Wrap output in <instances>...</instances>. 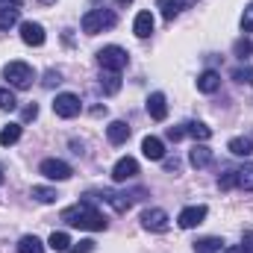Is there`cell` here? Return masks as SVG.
Segmentation results:
<instances>
[{
    "label": "cell",
    "mask_w": 253,
    "mask_h": 253,
    "mask_svg": "<svg viewBox=\"0 0 253 253\" xmlns=\"http://www.w3.org/2000/svg\"><path fill=\"white\" fill-rule=\"evenodd\" d=\"M59 218H62L68 227H80V230H106V218L97 212L91 194H85V200H80V203H74V206H65Z\"/></svg>",
    "instance_id": "obj_1"
},
{
    "label": "cell",
    "mask_w": 253,
    "mask_h": 253,
    "mask_svg": "<svg viewBox=\"0 0 253 253\" xmlns=\"http://www.w3.org/2000/svg\"><path fill=\"white\" fill-rule=\"evenodd\" d=\"M118 24V15L112 9H88L83 15V33L85 36H97L103 30H112Z\"/></svg>",
    "instance_id": "obj_2"
},
{
    "label": "cell",
    "mask_w": 253,
    "mask_h": 253,
    "mask_svg": "<svg viewBox=\"0 0 253 253\" xmlns=\"http://www.w3.org/2000/svg\"><path fill=\"white\" fill-rule=\"evenodd\" d=\"M97 62L103 71H112V74H121L129 62V56H126L124 47H118V44H109V47H103L100 53H97Z\"/></svg>",
    "instance_id": "obj_3"
},
{
    "label": "cell",
    "mask_w": 253,
    "mask_h": 253,
    "mask_svg": "<svg viewBox=\"0 0 253 253\" xmlns=\"http://www.w3.org/2000/svg\"><path fill=\"white\" fill-rule=\"evenodd\" d=\"M3 77H6L15 88H30L33 80H36V71H33V65H27V62H9L3 68Z\"/></svg>",
    "instance_id": "obj_4"
},
{
    "label": "cell",
    "mask_w": 253,
    "mask_h": 253,
    "mask_svg": "<svg viewBox=\"0 0 253 253\" xmlns=\"http://www.w3.org/2000/svg\"><path fill=\"white\" fill-rule=\"evenodd\" d=\"M53 112H56L59 118H77V115L83 112V103H80L77 94L65 91V94H56V100H53Z\"/></svg>",
    "instance_id": "obj_5"
},
{
    "label": "cell",
    "mask_w": 253,
    "mask_h": 253,
    "mask_svg": "<svg viewBox=\"0 0 253 253\" xmlns=\"http://www.w3.org/2000/svg\"><path fill=\"white\" fill-rule=\"evenodd\" d=\"M141 227L150 230V233H165L171 227V218L165 209H144L141 212Z\"/></svg>",
    "instance_id": "obj_6"
},
{
    "label": "cell",
    "mask_w": 253,
    "mask_h": 253,
    "mask_svg": "<svg viewBox=\"0 0 253 253\" xmlns=\"http://www.w3.org/2000/svg\"><path fill=\"white\" fill-rule=\"evenodd\" d=\"M39 174H44L47 180H71V174H74V168L62 162V159H44L42 165H39Z\"/></svg>",
    "instance_id": "obj_7"
},
{
    "label": "cell",
    "mask_w": 253,
    "mask_h": 253,
    "mask_svg": "<svg viewBox=\"0 0 253 253\" xmlns=\"http://www.w3.org/2000/svg\"><path fill=\"white\" fill-rule=\"evenodd\" d=\"M44 27L42 24H36V21H24L21 24V42L24 44H30V47H42L44 44Z\"/></svg>",
    "instance_id": "obj_8"
},
{
    "label": "cell",
    "mask_w": 253,
    "mask_h": 253,
    "mask_svg": "<svg viewBox=\"0 0 253 253\" xmlns=\"http://www.w3.org/2000/svg\"><path fill=\"white\" fill-rule=\"evenodd\" d=\"M135 177H138V162L132 156H124V159L115 162V168H112V180L115 183H126V180H135Z\"/></svg>",
    "instance_id": "obj_9"
},
{
    "label": "cell",
    "mask_w": 253,
    "mask_h": 253,
    "mask_svg": "<svg viewBox=\"0 0 253 253\" xmlns=\"http://www.w3.org/2000/svg\"><path fill=\"white\" fill-rule=\"evenodd\" d=\"M206 221V206H186L183 212H180V218H177V224L183 227V230H191V227H197V224H203Z\"/></svg>",
    "instance_id": "obj_10"
},
{
    "label": "cell",
    "mask_w": 253,
    "mask_h": 253,
    "mask_svg": "<svg viewBox=\"0 0 253 253\" xmlns=\"http://www.w3.org/2000/svg\"><path fill=\"white\" fill-rule=\"evenodd\" d=\"M147 115H150L153 121H165V118H168V100H165L162 91H153V94L147 97Z\"/></svg>",
    "instance_id": "obj_11"
},
{
    "label": "cell",
    "mask_w": 253,
    "mask_h": 253,
    "mask_svg": "<svg viewBox=\"0 0 253 253\" xmlns=\"http://www.w3.org/2000/svg\"><path fill=\"white\" fill-rule=\"evenodd\" d=\"M97 197H100L103 203H109L115 212H126V209H129V203H132V200H129V194H121V191H112V189H103Z\"/></svg>",
    "instance_id": "obj_12"
},
{
    "label": "cell",
    "mask_w": 253,
    "mask_h": 253,
    "mask_svg": "<svg viewBox=\"0 0 253 253\" xmlns=\"http://www.w3.org/2000/svg\"><path fill=\"white\" fill-rule=\"evenodd\" d=\"M141 153H144L147 159H153V162H162V159H165V144H162V138L147 135V138L141 141Z\"/></svg>",
    "instance_id": "obj_13"
},
{
    "label": "cell",
    "mask_w": 253,
    "mask_h": 253,
    "mask_svg": "<svg viewBox=\"0 0 253 253\" xmlns=\"http://www.w3.org/2000/svg\"><path fill=\"white\" fill-rule=\"evenodd\" d=\"M218 88H221V74H218V71H203V74L197 77V91L215 94Z\"/></svg>",
    "instance_id": "obj_14"
},
{
    "label": "cell",
    "mask_w": 253,
    "mask_h": 253,
    "mask_svg": "<svg viewBox=\"0 0 253 253\" xmlns=\"http://www.w3.org/2000/svg\"><path fill=\"white\" fill-rule=\"evenodd\" d=\"M189 165L191 168H206V165H212V150L206 147V144H194L191 147V153H189Z\"/></svg>",
    "instance_id": "obj_15"
},
{
    "label": "cell",
    "mask_w": 253,
    "mask_h": 253,
    "mask_svg": "<svg viewBox=\"0 0 253 253\" xmlns=\"http://www.w3.org/2000/svg\"><path fill=\"white\" fill-rule=\"evenodd\" d=\"M132 33L138 39H150V33H153V15L150 12H138L135 21H132Z\"/></svg>",
    "instance_id": "obj_16"
},
{
    "label": "cell",
    "mask_w": 253,
    "mask_h": 253,
    "mask_svg": "<svg viewBox=\"0 0 253 253\" xmlns=\"http://www.w3.org/2000/svg\"><path fill=\"white\" fill-rule=\"evenodd\" d=\"M106 138H109V144H124L126 138H129V126L126 121H112V124L106 126Z\"/></svg>",
    "instance_id": "obj_17"
},
{
    "label": "cell",
    "mask_w": 253,
    "mask_h": 253,
    "mask_svg": "<svg viewBox=\"0 0 253 253\" xmlns=\"http://www.w3.org/2000/svg\"><path fill=\"white\" fill-rule=\"evenodd\" d=\"M156 9L162 12L165 21H174V18L186 9V0H156Z\"/></svg>",
    "instance_id": "obj_18"
},
{
    "label": "cell",
    "mask_w": 253,
    "mask_h": 253,
    "mask_svg": "<svg viewBox=\"0 0 253 253\" xmlns=\"http://www.w3.org/2000/svg\"><path fill=\"white\" fill-rule=\"evenodd\" d=\"M186 129V135H191L194 141H209L212 138V126H206L203 121H189V124H183Z\"/></svg>",
    "instance_id": "obj_19"
},
{
    "label": "cell",
    "mask_w": 253,
    "mask_h": 253,
    "mask_svg": "<svg viewBox=\"0 0 253 253\" xmlns=\"http://www.w3.org/2000/svg\"><path fill=\"white\" fill-rule=\"evenodd\" d=\"M100 91L103 94H118L121 91V74H112V71H106L103 77H100Z\"/></svg>",
    "instance_id": "obj_20"
},
{
    "label": "cell",
    "mask_w": 253,
    "mask_h": 253,
    "mask_svg": "<svg viewBox=\"0 0 253 253\" xmlns=\"http://www.w3.org/2000/svg\"><path fill=\"white\" fill-rule=\"evenodd\" d=\"M236 186L245 191H253V162H245L242 168H236Z\"/></svg>",
    "instance_id": "obj_21"
},
{
    "label": "cell",
    "mask_w": 253,
    "mask_h": 253,
    "mask_svg": "<svg viewBox=\"0 0 253 253\" xmlns=\"http://www.w3.org/2000/svg\"><path fill=\"white\" fill-rule=\"evenodd\" d=\"M218 251H224V242L218 236H206V239L194 242V253H218Z\"/></svg>",
    "instance_id": "obj_22"
},
{
    "label": "cell",
    "mask_w": 253,
    "mask_h": 253,
    "mask_svg": "<svg viewBox=\"0 0 253 253\" xmlns=\"http://www.w3.org/2000/svg\"><path fill=\"white\" fill-rule=\"evenodd\" d=\"M227 150H230L233 156H251L253 141L251 138H230V141H227Z\"/></svg>",
    "instance_id": "obj_23"
},
{
    "label": "cell",
    "mask_w": 253,
    "mask_h": 253,
    "mask_svg": "<svg viewBox=\"0 0 253 253\" xmlns=\"http://www.w3.org/2000/svg\"><path fill=\"white\" fill-rule=\"evenodd\" d=\"M18 138H21V124H6L0 129V144L3 147H12Z\"/></svg>",
    "instance_id": "obj_24"
},
{
    "label": "cell",
    "mask_w": 253,
    "mask_h": 253,
    "mask_svg": "<svg viewBox=\"0 0 253 253\" xmlns=\"http://www.w3.org/2000/svg\"><path fill=\"white\" fill-rule=\"evenodd\" d=\"M18 253H44V245H42V239H36V236H24V239L18 242Z\"/></svg>",
    "instance_id": "obj_25"
},
{
    "label": "cell",
    "mask_w": 253,
    "mask_h": 253,
    "mask_svg": "<svg viewBox=\"0 0 253 253\" xmlns=\"http://www.w3.org/2000/svg\"><path fill=\"white\" fill-rule=\"evenodd\" d=\"M33 200H39V203H53L59 194H56V189H47V186H33Z\"/></svg>",
    "instance_id": "obj_26"
},
{
    "label": "cell",
    "mask_w": 253,
    "mask_h": 253,
    "mask_svg": "<svg viewBox=\"0 0 253 253\" xmlns=\"http://www.w3.org/2000/svg\"><path fill=\"white\" fill-rule=\"evenodd\" d=\"M47 245H50V251H56V253H68L71 239H68V233H53V236L47 239Z\"/></svg>",
    "instance_id": "obj_27"
},
{
    "label": "cell",
    "mask_w": 253,
    "mask_h": 253,
    "mask_svg": "<svg viewBox=\"0 0 253 253\" xmlns=\"http://www.w3.org/2000/svg\"><path fill=\"white\" fill-rule=\"evenodd\" d=\"M233 53H236L239 59H248V56L253 53V42L251 39H239V42L233 44Z\"/></svg>",
    "instance_id": "obj_28"
},
{
    "label": "cell",
    "mask_w": 253,
    "mask_h": 253,
    "mask_svg": "<svg viewBox=\"0 0 253 253\" xmlns=\"http://www.w3.org/2000/svg\"><path fill=\"white\" fill-rule=\"evenodd\" d=\"M18 24V9H3L0 12V30H12Z\"/></svg>",
    "instance_id": "obj_29"
},
{
    "label": "cell",
    "mask_w": 253,
    "mask_h": 253,
    "mask_svg": "<svg viewBox=\"0 0 253 253\" xmlns=\"http://www.w3.org/2000/svg\"><path fill=\"white\" fill-rule=\"evenodd\" d=\"M233 80L236 83H245V85H253V68L248 65V68H236L233 71Z\"/></svg>",
    "instance_id": "obj_30"
},
{
    "label": "cell",
    "mask_w": 253,
    "mask_h": 253,
    "mask_svg": "<svg viewBox=\"0 0 253 253\" xmlns=\"http://www.w3.org/2000/svg\"><path fill=\"white\" fill-rule=\"evenodd\" d=\"M18 106V100H15V94L9 91V88H0V109H6V112H12Z\"/></svg>",
    "instance_id": "obj_31"
},
{
    "label": "cell",
    "mask_w": 253,
    "mask_h": 253,
    "mask_svg": "<svg viewBox=\"0 0 253 253\" xmlns=\"http://www.w3.org/2000/svg\"><path fill=\"white\" fill-rule=\"evenodd\" d=\"M59 83H62V74H59L56 68L44 71V80H42V85H44V88H53V85H59Z\"/></svg>",
    "instance_id": "obj_32"
},
{
    "label": "cell",
    "mask_w": 253,
    "mask_h": 253,
    "mask_svg": "<svg viewBox=\"0 0 253 253\" xmlns=\"http://www.w3.org/2000/svg\"><path fill=\"white\" fill-rule=\"evenodd\" d=\"M218 186L224 191H230L233 186H236V168H227L224 174H221V180H218Z\"/></svg>",
    "instance_id": "obj_33"
},
{
    "label": "cell",
    "mask_w": 253,
    "mask_h": 253,
    "mask_svg": "<svg viewBox=\"0 0 253 253\" xmlns=\"http://www.w3.org/2000/svg\"><path fill=\"white\" fill-rule=\"evenodd\" d=\"M242 30L245 33H253V3L245 6V15H242Z\"/></svg>",
    "instance_id": "obj_34"
},
{
    "label": "cell",
    "mask_w": 253,
    "mask_h": 253,
    "mask_svg": "<svg viewBox=\"0 0 253 253\" xmlns=\"http://www.w3.org/2000/svg\"><path fill=\"white\" fill-rule=\"evenodd\" d=\"M94 251V242L91 239H83V242H77L74 248H68V253H91Z\"/></svg>",
    "instance_id": "obj_35"
},
{
    "label": "cell",
    "mask_w": 253,
    "mask_h": 253,
    "mask_svg": "<svg viewBox=\"0 0 253 253\" xmlns=\"http://www.w3.org/2000/svg\"><path fill=\"white\" fill-rule=\"evenodd\" d=\"M21 118H24V121H36V118H39V106H36V103H30V106H24V112H21Z\"/></svg>",
    "instance_id": "obj_36"
},
{
    "label": "cell",
    "mask_w": 253,
    "mask_h": 253,
    "mask_svg": "<svg viewBox=\"0 0 253 253\" xmlns=\"http://www.w3.org/2000/svg\"><path fill=\"white\" fill-rule=\"evenodd\" d=\"M242 248H245L248 253H253V230H248V233L242 236Z\"/></svg>",
    "instance_id": "obj_37"
},
{
    "label": "cell",
    "mask_w": 253,
    "mask_h": 253,
    "mask_svg": "<svg viewBox=\"0 0 253 253\" xmlns=\"http://www.w3.org/2000/svg\"><path fill=\"white\" fill-rule=\"evenodd\" d=\"M183 135H186V129H183V126H171V129H168V138H171V141H180Z\"/></svg>",
    "instance_id": "obj_38"
},
{
    "label": "cell",
    "mask_w": 253,
    "mask_h": 253,
    "mask_svg": "<svg viewBox=\"0 0 253 253\" xmlns=\"http://www.w3.org/2000/svg\"><path fill=\"white\" fill-rule=\"evenodd\" d=\"M162 162H165V171H168V174H177V171H180V162H177V159H162Z\"/></svg>",
    "instance_id": "obj_39"
},
{
    "label": "cell",
    "mask_w": 253,
    "mask_h": 253,
    "mask_svg": "<svg viewBox=\"0 0 253 253\" xmlns=\"http://www.w3.org/2000/svg\"><path fill=\"white\" fill-rule=\"evenodd\" d=\"M21 3H24V0H0V12H3V9H15V6H21Z\"/></svg>",
    "instance_id": "obj_40"
},
{
    "label": "cell",
    "mask_w": 253,
    "mask_h": 253,
    "mask_svg": "<svg viewBox=\"0 0 253 253\" xmlns=\"http://www.w3.org/2000/svg\"><path fill=\"white\" fill-rule=\"evenodd\" d=\"M221 253H248V251H245V248H224Z\"/></svg>",
    "instance_id": "obj_41"
},
{
    "label": "cell",
    "mask_w": 253,
    "mask_h": 253,
    "mask_svg": "<svg viewBox=\"0 0 253 253\" xmlns=\"http://www.w3.org/2000/svg\"><path fill=\"white\" fill-rule=\"evenodd\" d=\"M39 3H42V6H50V3H56V0H39Z\"/></svg>",
    "instance_id": "obj_42"
},
{
    "label": "cell",
    "mask_w": 253,
    "mask_h": 253,
    "mask_svg": "<svg viewBox=\"0 0 253 253\" xmlns=\"http://www.w3.org/2000/svg\"><path fill=\"white\" fill-rule=\"evenodd\" d=\"M126 3H132V0H118V6H126Z\"/></svg>",
    "instance_id": "obj_43"
},
{
    "label": "cell",
    "mask_w": 253,
    "mask_h": 253,
    "mask_svg": "<svg viewBox=\"0 0 253 253\" xmlns=\"http://www.w3.org/2000/svg\"><path fill=\"white\" fill-rule=\"evenodd\" d=\"M3 180H6V177H3V171H0V186H3Z\"/></svg>",
    "instance_id": "obj_44"
}]
</instances>
